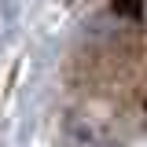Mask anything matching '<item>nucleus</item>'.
<instances>
[{"label":"nucleus","mask_w":147,"mask_h":147,"mask_svg":"<svg viewBox=\"0 0 147 147\" xmlns=\"http://www.w3.org/2000/svg\"><path fill=\"white\" fill-rule=\"evenodd\" d=\"M59 144L63 147H121V136H114L110 125H103L99 118H92L85 110H70L59 121Z\"/></svg>","instance_id":"1"},{"label":"nucleus","mask_w":147,"mask_h":147,"mask_svg":"<svg viewBox=\"0 0 147 147\" xmlns=\"http://www.w3.org/2000/svg\"><path fill=\"white\" fill-rule=\"evenodd\" d=\"M118 15H129V18H144V0H114Z\"/></svg>","instance_id":"2"}]
</instances>
